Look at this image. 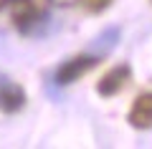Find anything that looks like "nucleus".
<instances>
[{
    "mask_svg": "<svg viewBox=\"0 0 152 149\" xmlns=\"http://www.w3.org/2000/svg\"><path fill=\"white\" fill-rule=\"evenodd\" d=\"M96 66H99V56H94V53L74 56V58L64 61V63L56 68L53 81H56L58 86H69V84H74V81H79L81 76H86L89 71H94Z\"/></svg>",
    "mask_w": 152,
    "mask_h": 149,
    "instance_id": "f03ea898",
    "label": "nucleus"
},
{
    "mask_svg": "<svg viewBox=\"0 0 152 149\" xmlns=\"http://www.w3.org/2000/svg\"><path fill=\"white\" fill-rule=\"evenodd\" d=\"M109 5H112V0H79V8H81V10H86V13H91V15L104 13Z\"/></svg>",
    "mask_w": 152,
    "mask_h": 149,
    "instance_id": "0eeeda50",
    "label": "nucleus"
},
{
    "mask_svg": "<svg viewBox=\"0 0 152 149\" xmlns=\"http://www.w3.org/2000/svg\"><path fill=\"white\" fill-rule=\"evenodd\" d=\"M129 81H132V68H129V63H117L114 68H109L107 73L99 78L96 94L104 96V99L117 96L119 91H124L127 86H129Z\"/></svg>",
    "mask_w": 152,
    "mask_h": 149,
    "instance_id": "7ed1b4c3",
    "label": "nucleus"
},
{
    "mask_svg": "<svg viewBox=\"0 0 152 149\" xmlns=\"http://www.w3.org/2000/svg\"><path fill=\"white\" fill-rule=\"evenodd\" d=\"M5 3H8V0H0V8H3V5H5Z\"/></svg>",
    "mask_w": 152,
    "mask_h": 149,
    "instance_id": "6e6552de",
    "label": "nucleus"
},
{
    "mask_svg": "<svg viewBox=\"0 0 152 149\" xmlns=\"http://www.w3.org/2000/svg\"><path fill=\"white\" fill-rule=\"evenodd\" d=\"M127 121L132 129H152V91H145L132 101Z\"/></svg>",
    "mask_w": 152,
    "mask_h": 149,
    "instance_id": "39448f33",
    "label": "nucleus"
},
{
    "mask_svg": "<svg viewBox=\"0 0 152 149\" xmlns=\"http://www.w3.org/2000/svg\"><path fill=\"white\" fill-rule=\"evenodd\" d=\"M119 38H122V31H119V25H109V28H104L102 33H99L96 38H94V43H91V53L94 56H107V53H112L114 48H117V43H119Z\"/></svg>",
    "mask_w": 152,
    "mask_h": 149,
    "instance_id": "423d86ee",
    "label": "nucleus"
},
{
    "mask_svg": "<svg viewBox=\"0 0 152 149\" xmlns=\"http://www.w3.org/2000/svg\"><path fill=\"white\" fill-rule=\"evenodd\" d=\"M53 0H13L10 20L18 33L23 36H38L48 20V10Z\"/></svg>",
    "mask_w": 152,
    "mask_h": 149,
    "instance_id": "f257e3e1",
    "label": "nucleus"
},
{
    "mask_svg": "<svg viewBox=\"0 0 152 149\" xmlns=\"http://www.w3.org/2000/svg\"><path fill=\"white\" fill-rule=\"evenodd\" d=\"M23 109H26V91H23V86L10 78H0V111L18 114Z\"/></svg>",
    "mask_w": 152,
    "mask_h": 149,
    "instance_id": "20e7f679",
    "label": "nucleus"
}]
</instances>
